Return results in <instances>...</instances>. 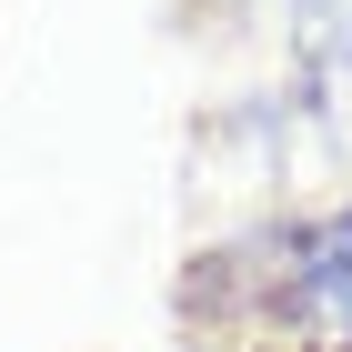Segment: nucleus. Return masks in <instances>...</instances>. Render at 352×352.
I'll return each mask as SVG.
<instances>
[{"instance_id": "nucleus-1", "label": "nucleus", "mask_w": 352, "mask_h": 352, "mask_svg": "<svg viewBox=\"0 0 352 352\" xmlns=\"http://www.w3.org/2000/svg\"><path fill=\"white\" fill-rule=\"evenodd\" d=\"M221 272L242 282L221 312L272 322V332H292V342H352V201L272 221L262 242L221 252Z\"/></svg>"}, {"instance_id": "nucleus-2", "label": "nucleus", "mask_w": 352, "mask_h": 352, "mask_svg": "<svg viewBox=\"0 0 352 352\" xmlns=\"http://www.w3.org/2000/svg\"><path fill=\"white\" fill-rule=\"evenodd\" d=\"M292 10V111L352 141V0H282Z\"/></svg>"}]
</instances>
